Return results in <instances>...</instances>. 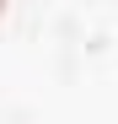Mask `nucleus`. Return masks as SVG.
<instances>
[{"mask_svg": "<svg viewBox=\"0 0 118 124\" xmlns=\"http://www.w3.org/2000/svg\"><path fill=\"white\" fill-rule=\"evenodd\" d=\"M6 11H11V0H0V22H6Z\"/></svg>", "mask_w": 118, "mask_h": 124, "instance_id": "f257e3e1", "label": "nucleus"}]
</instances>
